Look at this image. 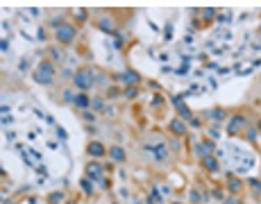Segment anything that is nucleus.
Returning <instances> with one entry per match:
<instances>
[{
    "label": "nucleus",
    "mask_w": 261,
    "mask_h": 204,
    "mask_svg": "<svg viewBox=\"0 0 261 204\" xmlns=\"http://www.w3.org/2000/svg\"><path fill=\"white\" fill-rule=\"evenodd\" d=\"M170 129H173V134H177V136L186 134V127H184L182 120H170Z\"/></svg>",
    "instance_id": "39448f33"
},
{
    "label": "nucleus",
    "mask_w": 261,
    "mask_h": 204,
    "mask_svg": "<svg viewBox=\"0 0 261 204\" xmlns=\"http://www.w3.org/2000/svg\"><path fill=\"white\" fill-rule=\"evenodd\" d=\"M109 154H111L114 161H125V152H123V148H116V145H114Z\"/></svg>",
    "instance_id": "6e6552de"
},
{
    "label": "nucleus",
    "mask_w": 261,
    "mask_h": 204,
    "mask_svg": "<svg viewBox=\"0 0 261 204\" xmlns=\"http://www.w3.org/2000/svg\"><path fill=\"white\" fill-rule=\"evenodd\" d=\"M227 204H238V202H236V200H229V202H227Z\"/></svg>",
    "instance_id": "a211bd4d"
},
{
    "label": "nucleus",
    "mask_w": 261,
    "mask_h": 204,
    "mask_svg": "<svg viewBox=\"0 0 261 204\" xmlns=\"http://www.w3.org/2000/svg\"><path fill=\"white\" fill-rule=\"evenodd\" d=\"M205 166H207V170H218V163H216V159L214 157H205Z\"/></svg>",
    "instance_id": "f8f14e48"
},
{
    "label": "nucleus",
    "mask_w": 261,
    "mask_h": 204,
    "mask_svg": "<svg viewBox=\"0 0 261 204\" xmlns=\"http://www.w3.org/2000/svg\"><path fill=\"white\" fill-rule=\"evenodd\" d=\"M243 125V116H236L234 120H232V125H229V134H238V127Z\"/></svg>",
    "instance_id": "1a4fd4ad"
},
{
    "label": "nucleus",
    "mask_w": 261,
    "mask_h": 204,
    "mask_svg": "<svg viewBox=\"0 0 261 204\" xmlns=\"http://www.w3.org/2000/svg\"><path fill=\"white\" fill-rule=\"evenodd\" d=\"M89 154H93V157H102L105 154V148L100 143H91L89 145Z\"/></svg>",
    "instance_id": "0eeeda50"
},
{
    "label": "nucleus",
    "mask_w": 261,
    "mask_h": 204,
    "mask_svg": "<svg viewBox=\"0 0 261 204\" xmlns=\"http://www.w3.org/2000/svg\"><path fill=\"white\" fill-rule=\"evenodd\" d=\"M52 75H55V68L50 61H41L37 70H34V79H37L39 84H50L52 82Z\"/></svg>",
    "instance_id": "f257e3e1"
},
{
    "label": "nucleus",
    "mask_w": 261,
    "mask_h": 204,
    "mask_svg": "<svg viewBox=\"0 0 261 204\" xmlns=\"http://www.w3.org/2000/svg\"><path fill=\"white\" fill-rule=\"evenodd\" d=\"M146 150H148V152H150V154L155 157V159H166V157H168V150H166V145H164V143H157V145H148Z\"/></svg>",
    "instance_id": "20e7f679"
},
{
    "label": "nucleus",
    "mask_w": 261,
    "mask_h": 204,
    "mask_svg": "<svg viewBox=\"0 0 261 204\" xmlns=\"http://www.w3.org/2000/svg\"><path fill=\"white\" fill-rule=\"evenodd\" d=\"M175 104H177V109H179V113H182L184 116V118H191V111H188V109L182 104V100H179V98H175Z\"/></svg>",
    "instance_id": "9b49d317"
},
{
    "label": "nucleus",
    "mask_w": 261,
    "mask_h": 204,
    "mask_svg": "<svg viewBox=\"0 0 261 204\" xmlns=\"http://www.w3.org/2000/svg\"><path fill=\"white\" fill-rule=\"evenodd\" d=\"M98 27H100V30H105V32H116V27H114V23H111L109 18H102V20L98 23Z\"/></svg>",
    "instance_id": "9d476101"
},
{
    "label": "nucleus",
    "mask_w": 261,
    "mask_h": 204,
    "mask_svg": "<svg viewBox=\"0 0 261 204\" xmlns=\"http://www.w3.org/2000/svg\"><path fill=\"white\" fill-rule=\"evenodd\" d=\"M100 175H102V166L91 163V166H89V177H91V179H100Z\"/></svg>",
    "instance_id": "423d86ee"
},
{
    "label": "nucleus",
    "mask_w": 261,
    "mask_h": 204,
    "mask_svg": "<svg viewBox=\"0 0 261 204\" xmlns=\"http://www.w3.org/2000/svg\"><path fill=\"white\" fill-rule=\"evenodd\" d=\"M91 84H93V79H91V75L86 70H79L75 75V86H79V89H89Z\"/></svg>",
    "instance_id": "7ed1b4c3"
},
{
    "label": "nucleus",
    "mask_w": 261,
    "mask_h": 204,
    "mask_svg": "<svg viewBox=\"0 0 261 204\" xmlns=\"http://www.w3.org/2000/svg\"><path fill=\"white\" fill-rule=\"evenodd\" d=\"M136 73H125V82H136Z\"/></svg>",
    "instance_id": "2eb2a0df"
},
{
    "label": "nucleus",
    "mask_w": 261,
    "mask_h": 204,
    "mask_svg": "<svg viewBox=\"0 0 261 204\" xmlns=\"http://www.w3.org/2000/svg\"><path fill=\"white\" fill-rule=\"evenodd\" d=\"M125 93H127V98H134V95H136V89H127Z\"/></svg>",
    "instance_id": "f3484780"
},
{
    "label": "nucleus",
    "mask_w": 261,
    "mask_h": 204,
    "mask_svg": "<svg viewBox=\"0 0 261 204\" xmlns=\"http://www.w3.org/2000/svg\"><path fill=\"white\" fill-rule=\"evenodd\" d=\"M73 102H75L77 107H89V98H86L84 93H79V95H75V100H73Z\"/></svg>",
    "instance_id": "ddd939ff"
},
{
    "label": "nucleus",
    "mask_w": 261,
    "mask_h": 204,
    "mask_svg": "<svg viewBox=\"0 0 261 204\" xmlns=\"http://www.w3.org/2000/svg\"><path fill=\"white\" fill-rule=\"evenodd\" d=\"M82 186H84V193H86V195H91V193H93V186H91V181H86V179H84V181H82Z\"/></svg>",
    "instance_id": "4468645a"
},
{
    "label": "nucleus",
    "mask_w": 261,
    "mask_h": 204,
    "mask_svg": "<svg viewBox=\"0 0 261 204\" xmlns=\"http://www.w3.org/2000/svg\"><path fill=\"white\" fill-rule=\"evenodd\" d=\"M75 34H77V30L73 25H61L59 30H57V41H59V43H73L75 41Z\"/></svg>",
    "instance_id": "f03ea898"
},
{
    "label": "nucleus",
    "mask_w": 261,
    "mask_h": 204,
    "mask_svg": "<svg viewBox=\"0 0 261 204\" xmlns=\"http://www.w3.org/2000/svg\"><path fill=\"white\" fill-rule=\"evenodd\" d=\"M229 188H232V191H238V188H241V184H238L236 179H229Z\"/></svg>",
    "instance_id": "dca6fc26"
}]
</instances>
